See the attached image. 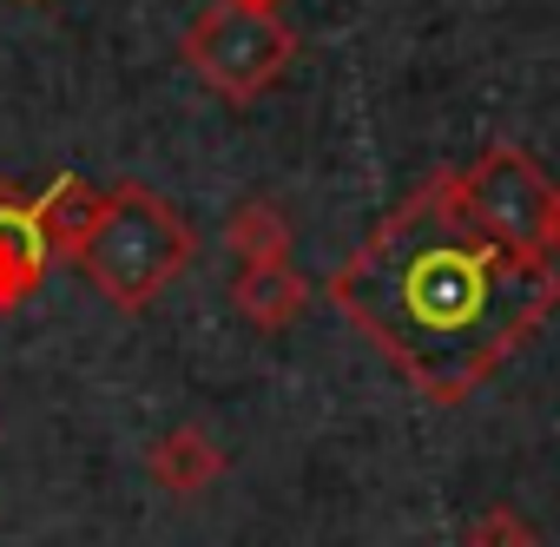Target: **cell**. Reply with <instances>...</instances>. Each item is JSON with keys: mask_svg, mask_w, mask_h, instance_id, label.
<instances>
[{"mask_svg": "<svg viewBox=\"0 0 560 547\" xmlns=\"http://www.w3.org/2000/svg\"><path fill=\"white\" fill-rule=\"evenodd\" d=\"M54 270V237L40 218V198L0 185V317H14L40 298Z\"/></svg>", "mask_w": 560, "mask_h": 547, "instance_id": "5", "label": "cell"}, {"mask_svg": "<svg viewBox=\"0 0 560 547\" xmlns=\"http://www.w3.org/2000/svg\"><path fill=\"white\" fill-rule=\"evenodd\" d=\"M324 291L422 403L455 409L560 311V264L488 237L462 198V172H435Z\"/></svg>", "mask_w": 560, "mask_h": 547, "instance_id": "1", "label": "cell"}, {"mask_svg": "<svg viewBox=\"0 0 560 547\" xmlns=\"http://www.w3.org/2000/svg\"><path fill=\"white\" fill-rule=\"evenodd\" d=\"M191 80L231 106L264 100L284 67L298 60V34L284 27V14H264V8H237V0H211V8L185 27L178 40Z\"/></svg>", "mask_w": 560, "mask_h": 547, "instance_id": "3", "label": "cell"}, {"mask_svg": "<svg viewBox=\"0 0 560 547\" xmlns=\"http://www.w3.org/2000/svg\"><path fill=\"white\" fill-rule=\"evenodd\" d=\"M224 237H231V251H237V270L291 264V218L277 211L270 198H244V205L224 218Z\"/></svg>", "mask_w": 560, "mask_h": 547, "instance_id": "9", "label": "cell"}, {"mask_svg": "<svg viewBox=\"0 0 560 547\" xmlns=\"http://www.w3.org/2000/svg\"><path fill=\"white\" fill-rule=\"evenodd\" d=\"M237 8H264V14H277V0H237Z\"/></svg>", "mask_w": 560, "mask_h": 547, "instance_id": "11", "label": "cell"}, {"mask_svg": "<svg viewBox=\"0 0 560 547\" xmlns=\"http://www.w3.org/2000/svg\"><path fill=\"white\" fill-rule=\"evenodd\" d=\"M462 198L488 237H501L521 257L560 264V178L540 172L534 152L521 146H488L475 165H462Z\"/></svg>", "mask_w": 560, "mask_h": 547, "instance_id": "4", "label": "cell"}, {"mask_svg": "<svg viewBox=\"0 0 560 547\" xmlns=\"http://www.w3.org/2000/svg\"><path fill=\"white\" fill-rule=\"evenodd\" d=\"M462 547H540L534 521L514 508V501H488L468 527H462Z\"/></svg>", "mask_w": 560, "mask_h": 547, "instance_id": "10", "label": "cell"}, {"mask_svg": "<svg viewBox=\"0 0 560 547\" xmlns=\"http://www.w3.org/2000/svg\"><path fill=\"white\" fill-rule=\"evenodd\" d=\"M100 211H106V191H93L80 172H54V185L40 191V218H47L54 257H80V244L93 237Z\"/></svg>", "mask_w": 560, "mask_h": 547, "instance_id": "8", "label": "cell"}, {"mask_svg": "<svg viewBox=\"0 0 560 547\" xmlns=\"http://www.w3.org/2000/svg\"><path fill=\"white\" fill-rule=\"evenodd\" d=\"M231 304L250 330H291L298 311L311 304V278H298V264H257V270H237L231 284Z\"/></svg>", "mask_w": 560, "mask_h": 547, "instance_id": "7", "label": "cell"}, {"mask_svg": "<svg viewBox=\"0 0 560 547\" xmlns=\"http://www.w3.org/2000/svg\"><path fill=\"white\" fill-rule=\"evenodd\" d=\"M224 468H231V462H224V449H218L198 422H178V429H165V435L145 449V475H152L165 494H178V501L205 494Z\"/></svg>", "mask_w": 560, "mask_h": 547, "instance_id": "6", "label": "cell"}, {"mask_svg": "<svg viewBox=\"0 0 560 547\" xmlns=\"http://www.w3.org/2000/svg\"><path fill=\"white\" fill-rule=\"evenodd\" d=\"M191 257H198L191 218H185L172 198H159L152 185L126 178V185L106 191V211H100V224H93V237L80 244L73 264H80V278H86L113 311L139 317Z\"/></svg>", "mask_w": 560, "mask_h": 547, "instance_id": "2", "label": "cell"}]
</instances>
